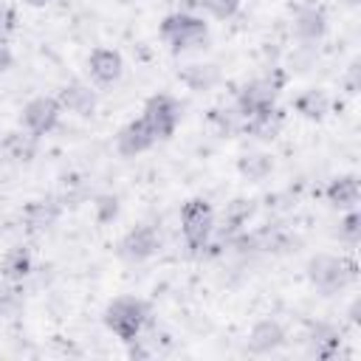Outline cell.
Listing matches in <instances>:
<instances>
[{"label": "cell", "mask_w": 361, "mask_h": 361, "mask_svg": "<svg viewBox=\"0 0 361 361\" xmlns=\"http://www.w3.org/2000/svg\"><path fill=\"white\" fill-rule=\"evenodd\" d=\"M59 116H62L59 99H54V96H34L20 110V127L25 133L42 138V135H48L59 124Z\"/></svg>", "instance_id": "obj_7"}, {"label": "cell", "mask_w": 361, "mask_h": 361, "mask_svg": "<svg viewBox=\"0 0 361 361\" xmlns=\"http://www.w3.org/2000/svg\"><path fill=\"white\" fill-rule=\"evenodd\" d=\"M214 209L209 200L203 197H192L183 203L180 209V234L189 251L203 254L206 248H212L214 240Z\"/></svg>", "instance_id": "obj_4"}, {"label": "cell", "mask_w": 361, "mask_h": 361, "mask_svg": "<svg viewBox=\"0 0 361 361\" xmlns=\"http://www.w3.org/2000/svg\"><path fill=\"white\" fill-rule=\"evenodd\" d=\"M305 271H307L310 285L324 296L338 293L341 288H347L355 279V265L344 257H336V254H313L307 259Z\"/></svg>", "instance_id": "obj_5"}, {"label": "cell", "mask_w": 361, "mask_h": 361, "mask_svg": "<svg viewBox=\"0 0 361 361\" xmlns=\"http://www.w3.org/2000/svg\"><path fill=\"white\" fill-rule=\"evenodd\" d=\"M338 347H341V336H338V330L333 324H327V322L310 324V333H307V350H310V355H316V358H333L338 353Z\"/></svg>", "instance_id": "obj_16"}, {"label": "cell", "mask_w": 361, "mask_h": 361, "mask_svg": "<svg viewBox=\"0 0 361 361\" xmlns=\"http://www.w3.org/2000/svg\"><path fill=\"white\" fill-rule=\"evenodd\" d=\"M102 319H104V327L116 338L130 344L133 338H138L147 330V324H149V305L144 299H138V296H118V299H113L104 307Z\"/></svg>", "instance_id": "obj_2"}, {"label": "cell", "mask_w": 361, "mask_h": 361, "mask_svg": "<svg viewBox=\"0 0 361 361\" xmlns=\"http://www.w3.org/2000/svg\"><path fill=\"white\" fill-rule=\"evenodd\" d=\"M290 28H293V37L299 42L313 45L327 34V11L322 6H316V3H305V6L296 8Z\"/></svg>", "instance_id": "obj_10"}, {"label": "cell", "mask_w": 361, "mask_h": 361, "mask_svg": "<svg viewBox=\"0 0 361 361\" xmlns=\"http://www.w3.org/2000/svg\"><path fill=\"white\" fill-rule=\"evenodd\" d=\"M237 172H240L245 180L259 183V180H265V178L274 172V161H271L268 152H245V155H240V161H237Z\"/></svg>", "instance_id": "obj_23"}, {"label": "cell", "mask_w": 361, "mask_h": 361, "mask_svg": "<svg viewBox=\"0 0 361 361\" xmlns=\"http://www.w3.org/2000/svg\"><path fill=\"white\" fill-rule=\"evenodd\" d=\"M282 124H285L282 110H279V107H271V110H265V113H257V116L245 118V121H243V133H245V135H254V138H259V141H274V138L279 135Z\"/></svg>", "instance_id": "obj_17"}, {"label": "cell", "mask_w": 361, "mask_h": 361, "mask_svg": "<svg viewBox=\"0 0 361 361\" xmlns=\"http://www.w3.org/2000/svg\"><path fill=\"white\" fill-rule=\"evenodd\" d=\"M62 214V203L56 197H39V200H31L25 209H23V220L31 231H45L51 228Z\"/></svg>", "instance_id": "obj_14"}, {"label": "cell", "mask_w": 361, "mask_h": 361, "mask_svg": "<svg viewBox=\"0 0 361 361\" xmlns=\"http://www.w3.org/2000/svg\"><path fill=\"white\" fill-rule=\"evenodd\" d=\"M358 313H361V302H358V299H353V305H350V322H353V324H358V322H361V316H358Z\"/></svg>", "instance_id": "obj_33"}, {"label": "cell", "mask_w": 361, "mask_h": 361, "mask_svg": "<svg viewBox=\"0 0 361 361\" xmlns=\"http://www.w3.org/2000/svg\"><path fill=\"white\" fill-rule=\"evenodd\" d=\"M23 305V293L17 288V282L3 279L0 282V316H14Z\"/></svg>", "instance_id": "obj_26"}, {"label": "cell", "mask_w": 361, "mask_h": 361, "mask_svg": "<svg viewBox=\"0 0 361 361\" xmlns=\"http://www.w3.org/2000/svg\"><path fill=\"white\" fill-rule=\"evenodd\" d=\"M155 141H158V138L152 135V130L147 127L144 118H133V121H127V124L116 133V149H118V155H124V158H135V155L147 152Z\"/></svg>", "instance_id": "obj_11"}, {"label": "cell", "mask_w": 361, "mask_h": 361, "mask_svg": "<svg viewBox=\"0 0 361 361\" xmlns=\"http://www.w3.org/2000/svg\"><path fill=\"white\" fill-rule=\"evenodd\" d=\"M180 82L195 90V93H203V90H212L217 82H220V68L212 65V62H195V65H186L180 71Z\"/></svg>", "instance_id": "obj_22"}, {"label": "cell", "mask_w": 361, "mask_h": 361, "mask_svg": "<svg viewBox=\"0 0 361 361\" xmlns=\"http://www.w3.org/2000/svg\"><path fill=\"white\" fill-rule=\"evenodd\" d=\"M31 271H34V257H31V251L25 245L8 248L3 254V259H0V276L8 279V282L20 285L25 276H31Z\"/></svg>", "instance_id": "obj_18"}, {"label": "cell", "mask_w": 361, "mask_h": 361, "mask_svg": "<svg viewBox=\"0 0 361 361\" xmlns=\"http://www.w3.org/2000/svg\"><path fill=\"white\" fill-rule=\"evenodd\" d=\"M93 209H96V220H99V223H113V220L118 217L121 203H118L116 195H99L96 203H93Z\"/></svg>", "instance_id": "obj_28"}, {"label": "cell", "mask_w": 361, "mask_h": 361, "mask_svg": "<svg viewBox=\"0 0 361 361\" xmlns=\"http://www.w3.org/2000/svg\"><path fill=\"white\" fill-rule=\"evenodd\" d=\"M347 3H355V0H347Z\"/></svg>", "instance_id": "obj_36"}, {"label": "cell", "mask_w": 361, "mask_h": 361, "mask_svg": "<svg viewBox=\"0 0 361 361\" xmlns=\"http://www.w3.org/2000/svg\"><path fill=\"white\" fill-rule=\"evenodd\" d=\"M358 195H361V189H358V178H355V175H338V178H333V180L327 183V189H324L327 203L336 206V209H344V212H347V209H355Z\"/></svg>", "instance_id": "obj_19"}, {"label": "cell", "mask_w": 361, "mask_h": 361, "mask_svg": "<svg viewBox=\"0 0 361 361\" xmlns=\"http://www.w3.org/2000/svg\"><path fill=\"white\" fill-rule=\"evenodd\" d=\"M25 6H31V8H42V6H48L51 0H23Z\"/></svg>", "instance_id": "obj_34"}, {"label": "cell", "mask_w": 361, "mask_h": 361, "mask_svg": "<svg viewBox=\"0 0 361 361\" xmlns=\"http://www.w3.org/2000/svg\"><path fill=\"white\" fill-rule=\"evenodd\" d=\"M158 34L172 54H186V51H197L206 45L209 23L203 20V14H189V11L175 8L161 20Z\"/></svg>", "instance_id": "obj_1"}, {"label": "cell", "mask_w": 361, "mask_h": 361, "mask_svg": "<svg viewBox=\"0 0 361 361\" xmlns=\"http://www.w3.org/2000/svg\"><path fill=\"white\" fill-rule=\"evenodd\" d=\"M254 212H257V203H254V200H248V197H234V200L226 206V212H223V226H220V231L214 228L217 237L226 240V237L243 231V228L248 226V220L254 217Z\"/></svg>", "instance_id": "obj_15"}, {"label": "cell", "mask_w": 361, "mask_h": 361, "mask_svg": "<svg viewBox=\"0 0 361 361\" xmlns=\"http://www.w3.org/2000/svg\"><path fill=\"white\" fill-rule=\"evenodd\" d=\"M197 11L214 20H228L240 11V0H197Z\"/></svg>", "instance_id": "obj_25"}, {"label": "cell", "mask_w": 361, "mask_h": 361, "mask_svg": "<svg viewBox=\"0 0 361 361\" xmlns=\"http://www.w3.org/2000/svg\"><path fill=\"white\" fill-rule=\"evenodd\" d=\"M293 110H296L302 118L322 121V118L330 113V96H327V90H322V87H307V90H302V93L293 99Z\"/></svg>", "instance_id": "obj_20"}, {"label": "cell", "mask_w": 361, "mask_h": 361, "mask_svg": "<svg viewBox=\"0 0 361 361\" xmlns=\"http://www.w3.org/2000/svg\"><path fill=\"white\" fill-rule=\"evenodd\" d=\"M141 118L147 121V127L152 130V135L158 141L175 135L180 118H183V104L169 96V93H152L147 102H144V110H141Z\"/></svg>", "instance_id": "obj_6"}, {"label": "cell", "mask_w": 361, "mask_h": 361, "mask_svg": "<svg viewBox=\"0 0 361 361\" xmlns=\"http://www.w3.org/2000/svg\"><path fill=\"white\" fill-rule=\"evenodd\" d=\"M116 3H133V0H116Z\"/></svg>", "instance_id": "obj_35"}, {"label": "cell", "mask_w": 361, "mask_h": 361, "mask_svg": "<svg viewBox=\"0 0 361 361\" xmlns=\"http://www.w3.org/2000/svg\"><path fill=\"white\" fill-rule=\"evenodd\" d=\"M59 104H62V110H68V113L93 116V113H96V104H99V96H96V90H93L87 82H68V85L59 90Z\"/></svg>", "instance_id": "obj_13"}, {"label": "cell", "mask_w": 361, "mask_h": 361, "mask_svg": "<svg viewBox=\"0 0 361 361\" xmlns=\"http://www.w3.org/2000/svg\"><path fill=\"white\" fill-rule=\"evenodd\" d=\"M341 85L347 87V93H355V90H358V85H361V65H358V59L350 62L347 73L341 76Z\"/></svg>", "instance_id": "obj_31"}, {"label": "cell", "mask_w": 361, "mask_h": 361, "mask_svg": "<svg viewBox=\"0 0 361 361\" xmlns=\"http://www.w3.org/2000/svg\"><path fill=\"white\" fill-rule=\"evenodd\" d=\"M37 135H31V133H25L23 127L20 130H11V133H6L3 135V152H6V158H11V161H17V164H28L34 155H37Z\"/></svg>", "instance_id": "obj_21"}, {"label": "cell", "mask_w": 361, "mask_h": 361, "mask_svg": "<svg viewBox=\"0 0 361 361\" xmlns=\"http://www.w3.org/2000/svg\"><path fill=\"white\" fill-rule=\"evenodd\" d=\"M212 124L223 133V135H231V133H243V116L237 113V107H220V110H212Z\"/></svg>", "instance_id": "obj_24"}, {"label": "cell", "mask_w": 361, "mask_h": 361, "mask_svg": "<svg viewBox=\"0 0 361 361\" xmlns=\"http://www.w3.org/2000/svg\"><path fill=\"white\" fill-rule=\"evenodd\" d=\"M285 79H288V73L282 68H271L268 73L245 82L237 90V96H234V107L243 116V121L251 118V116H257V113H265V110L276 107V96H279Z\"/></svg>", "instance_id": "obj_3"}, {"label": "cell", "mask_w": 361, "mask_h": 361, "mask_svg": "<svg viewBox=\"0 0 361 361\" xmlns=\"http://www.w3.org/2000/svg\"><path fill=\"white\" fill-rule=\"evenodd\" d=\"M338 240H344L347 245H355L361 240V214L355 209H347V214L338 223Z\"/></svg>", "instance_id": "obj_27"}, {"label": "cell", "mask_w": 361, "mask_h": 361, "mask_svg": "<svg viewBox=\"0 0 361 361\" xmlns=\"http://www.w3.org/2000/svg\"><path fill=\"white\" fill-rule=\"evenodd\" d=\"M124 73V59L116 48H93L90 56H87V76L93 85L99 87H107V85H116Z\"/></svg>", "instance_id": "obj_9"}, {"label": "cell", "mask_w": 361, "mask_h": 361, "mask_svg": "<svg viewBox=\"0 0 361 361\" xmlns=\"http://www.w3.org/2000/svg\"><path fill=\"white\" fill-rule=\"evenodd\" d=\"M11 65H14V54H11V48H8V39H3V42H0V76H3Z\"/></svg>", "instance_id": "obj_32"}, {"label": "cell", "mask_w": 361, "mask_h": 361, "mask_svg": "<svg viewBox=\"0 0 361 361\" xmlns=\"http://www.w3.org/2000/svg\"><path fill=\"white\" fill-rule=\"evenodd\" d=\"M161 251V231L152 223H138L133 226L121 240H118V257L130 265L147 262Z\"/></svg>", "instance_id": "obj_8"}, {"label": "cell", "mask_w": 361, "mask_h": 361, "mask_svg": "<svg viewBox=\"0 0 361 361\" xmlns=\"http://www.w3.org/2000/svg\"><path fill=\"white\" fill-rule=\"evenodd\" d=\"M313 59H316L313 45L299 42V45L293 48V54H290V71H307V68L313 65Z\"/></svg>", "instance_id": "obj_29"}, {"label": "cell", "mask_w": 361, "mask_h": 361, "mask_svg": "<svg viewBox=\"0 0 361 361\" xmlns=\"http://www.w3.org/2000/svg\"><path fill=\"white\" fill-rule=\"evenodd\" d=\"M285 327L276 319H259L248 333V350L254 355H271L285 344Z\"/></svg>", "instance_id": "obj_12"}, {"label": "cell", "mask_w": 361, "mask_h": 361, "mask_svg": "<svg viewBox=\"0 0 361 361\" xmlns=\"http://www.w3.org/2000/svg\"><path fill=\"white\" fill-rule=\"evenodd\" d=\"M14 25H17V14H14V8L6 6V3H0V42L8 39V34L14 31Z\"/></svg>", "instance_id": "obj_30"}]
</instances>
